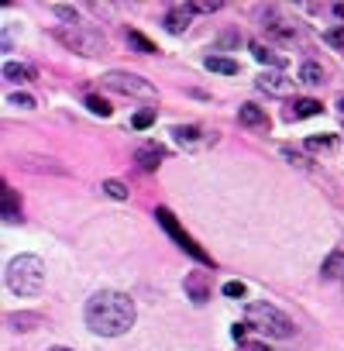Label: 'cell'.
<instances>
[{
	"instance_id": "1",
	"label": "cell",
	"mask_w": 344,
	"mask_h": 351,
	"mask_svg": "<svg viewBox=\"0 0 344 351\" xmlns=\"http://www.w3.org/2000/svg\"><path fill=\"white\" fill-rule=\"evenodd\" d=\"M86 327L100 337H121L134 327L138 320V310H134V300L127 293H117V289H103V293H93L86 300Z\"/></svg>"
},
{
	"instance_id": "2",
	"label": "cell",
	"mask_w": 344,
	"mask_h": 351,
	"mask_svg": "<svg viewBox=\"0 0 344 351\" xmlns=\"http://www.w3.org/2000/svg\"><path fill=\"white\" fill-rule=\"evenodd\" d=\"M4 279L14 296H38L45 289V262L38 255H18L8 262Z\"/></svg>"
},
{
	"instance_id": "3",
	"label": "cell",
	"mask_w": 344,
	"mask_h": 351,
	"mask_svg": "<svg viewBox=\"0 0 344 351\" xmlns=\"http://www.w3.org/2000/svg\"><path fill=\"white\" fill-rule=\"evenodd\" d=\"M245 324L255 327L258 334H269V337H279V341L293 337V330H296V324H293L279 306H272V303H248Z\"/></svg>"
},
{
	"instance_id": "4",
	"label": "cell",
	"mask_w": 344,
	"mask_h": 351,
	"mask_svg": "<svg viewBox=\"0 0 344 351\" xmlns=\"http://www.w3.org/2000/svg\"><path fill=\"white\" fill-rule=\"evenodd\" d=\"M56 38H59L69 52H79V56H100V52H107V38H103L97 28H86V25L56 28Z\"/></svg>"
},
{
	"instance_id": "5",
	"label": "cell",
	"mask_w": 344,
	"mask_h": 351,
	"mask_svg": "<svg viewBox=\"0 0 344 351\" xmlns=\"http://www.w3.org/2000/svg\"><path fill=\"white\" fill-rule=\"evenodd\" d=\"M155 221H158V228H162V231H165L172 241H176V245H180L186 255H193L200 265H214V258H210V255H207V252H204V248H200V245H197V241H193V238H190L183 228H180L176 214H172L169 207H158V210H155Z\"/></svg>"
},
{
	"instance_id": "6",
	"label": "cell",
	"mask_w": 344,
	"mask_h": 351,
	"mask_svg": "<svg viewBox=\"0 0 344 351\" xmlns=\"http://www.w3.org/2000/svg\"><path fill=\"white\" fill-rule=\"evenodd\" d=\"M103 86H107V90H117V93H124V97L158 100V90H155L148 80L134 76V73H121V69H114V73H103Z\"/></svg>"
},
{
	"instance_id": "7",
	"label": "cell",
	"mask_w": 344,
	"mask_h": 351,
	"mask_svg": "<svg viewBox=\"0 0 344 351\" xmlns=\"http://www.w3.org/2000/svg\"><path fill=\"white\" fill-rule=\"evenodd\" d=\"M183 289H186V296H190L197 306H204V303L210 300V279H207V272H186Z\"/></svg>"
},
{
	"instance_id": "8",
	"label": "cell",
	"mask_w": 344,
	"mask_h": 351,
	"mask_svg": "<svg viewBox=\"0 0 344 351\" xmlns=\"http://www.w3.org/2000/svg\"><path fill=\"white\" fill-rule=\"evenodd\" d=\"M190 18H193V11H190V4H176V8H169L165 11V32L169 35H183L186 28H190Z\"/></svg>"
},
{
	"instance_id": "9",
	"label": "cell",
	"mask_w": 344,
	"mask_h": 351,
	"mask_svg": "<svg viewBox=\"0 0 344 351\" xmlns=\"http://www.w3.org/2000/svg\"><path fill=\"white\" fill-rule=\"evenodd\" d=\"M165 158V148L158 145V141H145L138 152H134V162L145 169V172H155L158 169V162Z\"/></svg>"
},
{
	"instance_id": "10",
	"label": "cell",
	"mask_w": 344,
	"mask_h": 351,
	"mask_svg": "<svg viewBox=\"0 0 344 351\" xmlns=\"http://www.w3.org/2000/svg\"><path fill=\"white\" fill-rule=\"evenodd\" d=\"M238 121L245 128H251V131H269V114L262 107H255V104H241L238 107Z\"/></svg>"
},
{
	"instance_id": "11",
	"label": "cell",
	"mask_w": 344,
	"mask_h": 351,
	"mask_svg": "<svg viewBox=\"0 0 344 351\" xmlns=\"http://www.w3.org/2000/svg\"><path fill=\"white\" fill-rule=\"evenodd\" d=\"M265 28H269V35H275V38H296V35L303 32L296 21H282L275 8H269V21H265Z\"/></svg>"
},
{
	"instance_id": "12",
	"label": "cell",
	"mask_w": 344,
	"mask_h": 351,
	"mask_svg": "<svg viewBox=\"0 0 344 351\" xmlns=\"http://www.w3.org/2000/svg\"><path fill=\"white\" fill-rule=\"evenodd\" d=\"M258 86H262L265 93H275V97H286V93L293 90V80H289V76H282V73H265V76L258 80Z\"/></svg>"
},
{
	"instance_id": "13",
	"label": "cell",
	"mask_w": 344,
	"mask_h": 351,
	"mask_svg": "<svg viewBox=\"0 0 344 351\" xmlns=\"http://www.w3.org/2000/svg\"><path fill=\"white\" fill-rule=\"evenodd\" d=\"M42 324H45L42 313H8V327L11 330H35Z\"/></svg>"
},
{
	"instance_id": "14",
	"label": "cell",
	"mask_w": 344,
	"mask_h": 351,
	"mask_svg": "<svg viewBox=\"0 0 344 351\" xmlns=\"http://www.w3.org/2000/svg\"><path fill=\"white\" fill-rule=\"evenodd\" d=\"M299 83H303V86H323V83H327L323 66H317V62H303V66H299Z\"/></svg>"
},
{
	"instance_id": "15",
	"label": "cell",
	"mask_w": 344,
	"mask_h": 351,
	"mask_svg": "<svg viewBox=\"0 0 344 351\" xmlns=\"http://www.w3.org/2000/svg\"><path fill=\"white\" fill-rule=\"evenodd\" d=\"M204 66H207L210 73H224V76H238V69H241L234 59H224V56H207Z\"/></svg>"
},
{
	"instance_id": "16",
	"label": "cell",
	"mask_w": 344,
	"mask_h": 351,
	"mask_svg": "<svg viewBox=\"0 0 344 351\" xmlns=\"http://www.w3.org/2000/svg\"><path fill=\"white\" fill-rule=\"evenodd\" d=\"M4 221L8 224H18L21 221V204H18V193L4 183Z\"/></svg>"
},
{
	"instance_id": "17",
	"label": "cell",
	"mask_w": 344,
	"mask_h": 351,
	"mask_svg": "<svg viewBox=\"0 0 344 351\" xmlns=\"http://www.w3.org/2000/svg\"><path fill=\"white\" fill-rule=\"evenodd\" d=\"M25 169L32 172H56V176H66V165H56V158H21Z\"/></svg>"
},
{
	"instance_id": "18",
	"label": "cell",
	"mask_w": 344,
	"mask_h": 351,
	"mask_svg": "<svg viewBox=\"0 0 344 351\" xmlns=\"http://www.w3.org/2000/svg\"><path fill=\"white\" fill-rule=\"evenodd\" d=\"M4 80L8 83H28L32 80V69L25 62H4Z\"/></svg>"
},
{
	"instance_id": "19",
	"label": "cell",
	"mask_w": 344,
	"mask_h": 351,
	"mask_svg": "<svg viewBox=\"0 0 344 351\" xmlns=\"http://www.w3.org/2000/svg\"><path fill=\"white\" fill-rule=\"evenodd\" d=\"M320 110H323V104L313 100V97H303V100L293 104V117H317Z\"/></svg>"
},
{
	"instance_id": "20",
	"label": "cell",
	"mask_w": 344,
	"mask_h": 351,
	"mask_svg": "<svg viewBox=\"0 0 344 351\" xmlns=\"http://www.w3.org/2000/svg\"><path fill=\"white\" fill-rule=\"evenodd\" d=\"M341 272H344V255H341V252H334V255L320 265V276H323V279H337Z\"/></svg>"
},
{
	"instance_id": "21",
	"label": "cell",
	"mask_w": 344,
	"mask_h": 351,
	"mask_svg": "<svg viewBox=\"0 0 344 351\" xmlns=\"http://www.w3.org/2000/svg\"><path fill=\"white\" fill-rule=\"evenodd\" d=\"M127 42H131V45H134L141 56H151V52H155V45H151V42H148L141 32H127Z\"/></svg>"
},
{
	"instance_id": "22",
	"label": "cell",
	"mask_w": 344,
	"mask_h": 351,
	"mask_svg": "<svg viewBox=\"0 0 344 351\" xmlns=\"http://www.w3.org/2000/svg\"><path fill=\"white\" fill-rule=\"evenodd\" d=\"M86 107H90V114H97V117H110V104L103 100V97H86Z\"/></svg>"
},
{
	"instance_id": "23",
	"label": "cell",
	"mask_w": 344,
	"mask_h": 351,
	"mask_svg": "<svg viewBox=\"0 0 344 351\" xmlns=\"http://www.w3.org/2000/svg\"><path fill=\"white\" fill-rule=\"evenodd\" d=\"M103 193L114 197V200H127V186L121 180H103Z\"/></svg>"
},
{
	"instance_id": "24",
	"label": "cell",
	"mask_w": 344,
	"mask_h": 351,
	"mask_svg": "<svg viewBox=\"0 0 344 351\" xmlns=\"http://www.w3.org/2000/svg\"><path fill=\"white\" fill-rule=\"evenodd\" d=\"M251 52H255V59H258V62H269V66H282V59H275V56H272V52H269V49H265L262 42H251Z\"/></svg>"
},
{
	"instance_id": "25",
	"label": "cell",
	"mask_w": 344,
	"mask_h": 351,
	"mask_svg": "<svg viewBox=\"0 0 344 351\" xmlns=\"http://www.w3.org/2000/svg\"><path fill=\"white\" fill-rule=\"evenodd\" d=\"M306 148H313V152H330V148H334V138H330V134H313V138H306Z\"/></svg>"
},
{
	"instance_id": "26",
	"label": "cell",
	"mask_w": 344,
	"mask_h": 351,
	"mask_svg": "<svg viewBox=\"0 0 344 351\" xmlns=\"http://www.w3.org/2000/svg\"><path fill=\"white\" fill-rule=\"evenodd\" d=\"M279 152H282V158H289V165H299V169H310V158H306V155H299L296 148H289V145H282Z\"/></svg>"
},
{
	"instance_id": "27",
	"label": "cell",
	"mask_w": 344,
	"mask_h": 351,
	"mask_svg": "<svg viewBox=\"0 0 344 351\" xmlns=\"http://www.w3.org/2000/svg\"><path fill=\"white\" fill-rule=\"evenodd\" d=\"M172 134H176V141H183V145H193L197 141V134H200V128H172Z\"/></svg>"
},
{
	"instance_id": "28",
	"label": "cell",
	"mask_w": 344,
	"mask_h": 351,
	"mask_svg": "<svg viewBox=\"0 0 344 351\" xmlns=\"http://www.w3.org/2000/svg\"><path fill=\"white\" fill-rule=\"evenodd\" d=\"M323 42H327V45H334V49H344V25H337V28L323 32Z\"/></svg>"
},
{
	"instance_id": "29",
	"label": "cell",
	"mask_w": 344,
	"mask_h": 351,
	"mask_svg": "<svg viewBox=\"0 0 344 351\" xmlns=\"http://www.w3.org/2000/svg\"><path fill=\"white\" fill-rule=\"evenodd\" d=\"M8 104H11V107H21V110H32V107H35V97H28V93H11Z\"/></svg>"
},
{
	"instance_id": "30",
	"label": "cell",
	"mask_w": 344,
	"mask_h": 351,
	"mask_svg": "<svg viewBox=\"0 0 344 351\" xmlns=\"http://www.w3.org/2000/svg\"><path fill=\"white\" fill-rule=\"evenodd\" d=\"M190 11H193V14H214V11H221V0H204V4H190Z\"/></svg>"
},
{
	"instance_id": "31",
	"label": "cell",
	"mask_w": 344,
	"mask_h": 351,
	"mask_svg": "<svg viewBox=\"0 0 344 351\" xmlns=\"http://www.w3.org/2000/svg\"><path fill=\"white\" fill-rule=\"evenodd\" d=\"M151 121H155V110H141V114H134L131 124H134L138 131H145V128H151Z\"/></svg>"
},
{
	"instance_id": "32",
	"label": "cell",
	"mask_w": 344,
	"mask_h": 351,
	"mask_svg": "<svg viewBox=\"0 0 344 351\" xmlns=\"http://www.w3.org/2000/svg\"><path fill=\"white\" fill-rule=\"evenodd\" d=\"M224 296H231V300H238V296H245V282H238V279H231V282H224Z\"/></svg>"
},
{
	"instance_id": "33",
	"label": "cell",
	"mask_w": 344,
	"mask_h": 351,
	"mask_svg": "<svg viewBox=\"0 0 344 351\" xmlns=\"http://www.w3.org/2000/svg\"><path fill=\"white\" fill-rule=\"evenodd\" d=\"M245 334H248V324H234V327H231V337L241 341V344H245Z\"/></svg>"
},
{
	"instance_id": "34",
	"label": "cell",
	"mask_w": 344,
	"mask_h": 351,
	"mask_svg": "<svg viewBox=\"0 0 344 351\" xmlns=\"http://www.w3.org/2000/svg\"><path fill=\"white\" fill-rule=\"evenodd\" d=\"M241 351H272V348H269V344H258V341H245Z\"/></svg>"
},
{
	"instance_id": "35",
	"label": "cell",
	"mask_w": 344,
	"mask_h": 351,
	"mask_svg": "<svg viewBox=\"0 0 344 351\" xmlns=\"http://www.w3.org/2000/svg\"><path fill=\"white\" fill-rule=\"evenodd\" d=\"M334 14H337V18H344V4H334Z\"/></svg>"
},
{
	"instance_id": "36",
	"label": "cell",
	"mask_w": 344,
	"mask_h": 351,
	"mask_svg": "<svg viewBox=\"0 0 344 351\" xmlns=\"http://www.w3.org/2000/svg\"><path fill=\"white\" fill-rule=\"evenodd\" d=\"M49 351H73V348H66V344H56V348H49Z\"/></svg>"
},
{
	"instance_id": "37",
	"label": "cell",
	"mask_w": 344,
	"mask_h": 351,
	"mask_svg": "<svg viewBox=\"0 0 344 351\" xmlns=\"http://www.w3.org/2000/svg\"><path fill=\"white\" fill-rule=\"evenodd\" d=\"M337 107H341V114H344V97H341V100H337Z\"/></svg>"
}]
</instances>
